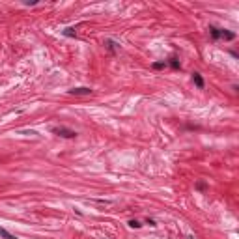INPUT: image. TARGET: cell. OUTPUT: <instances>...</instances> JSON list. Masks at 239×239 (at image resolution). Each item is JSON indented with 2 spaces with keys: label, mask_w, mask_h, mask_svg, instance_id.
Wrapping results in <instances>:
<instances>
[{
  "label": "cell",
  "mask_w": 239,
  "mask_h": 239,
  "mask_svg": "<svg viewBox=\"0 0 239 239\" xmlns=\"http://www.w3.org/2000/svg\"><path fill=\"white\" fill-rule=\"evenodd\" d=\"M209 34H211V39L213 41H219V39H235V32H230V30H224V28H217V26H209Z\"/></svg>",
  "instance_id": "1"
},
{
  "label": "cell",
  "mask_w": 239,
  "mask_h": 239,
  "mask_svg": "<svg viewBox=\"0 0 239 239\" xmlns=\"http://www.w3.org/2000/svg\"><path fill=\"white\" fill-rule=\"evenodd\" d=\"M52 133L58 135V137H64V138H75L77 137V131L73 129H67V127H52Z\"/></svg>",
  "instance_id": "2"
},
{
  "label": "cell",
  "mask_w": 239,
  "mask_h": 239,
  "mask_svg": "<svg viewBox=\"0 0 239 239\" xmlns=\"http://www.w3.org/2000/svg\"><path fill=\"white\" fill-rule=\"evenodd\" d=\"M92 88H88V86H80V88H73V90H69V94L71 95H92Z\"/></svg>",
  "instance_id": "3"
},
{
  "label": "cell",
  "mask_w": 239,
  "mask_h": 239,
  "mask_svg": "<svg viewBox=\"0 0 239 239\" xmlns=\"http://www.w3.org/2000/svg\"><path fill=\"white\" fill-rule=\"evenodd\" d=\"M192 82L200 88V90H204V86H206V82H204V78H202L200 73H192Z\"/></svg>",
  "instance_id": "4"
},
{
  "label": "cell",
  "mask_w": 239,
  "mask_h": 239,
  "mask_svg": "<svg viewBox=\"0 0 239 239\" xmlns=\"http://www.w3.org/2000/svg\"><path fill=\"white\" fill-rule=\"evenodd\" d=\"M105 45H106V49H108V51H112V52H116L118 49H120V45H118L116 41H112V39H108V41H106Z\"/></svg>",
  "instance_id": "5"
},
{
  "label": "cell",
  "mask_w": 239,
  "mask_h": 239,
  "mask_svg": "<svg viewBox=\"0 0 239 239\" xmlns=\"http://www.w3.org/2000/svg\"><path fill=\"white\" fill-rule=\"evenodd\" d=\"M166 66H168V64H166V60H161V62H153V64H151L153 69H165Z\"/></svg>",
  "instance_id": "6"
},
{
  "label": "cell",
  "mask_w": 239,
  "mask_h": 239,
  "mask_svg": "<svg viewBox=\"0 0 239 239\" xmlns=\"http://www.w3.org/2000/svg\"><path fill=\"white\" fill-rule=\"evenodd\" d=\"M0 235H2L4 239H15V235H11L6 228H2V226H0Z\"/></svg>",
  "instance_id": "7"
},
{
  "label": "cell",
  "mask_w": 239,
  "mask_h": 239,
  "mask_svg": "<svg viewBox=\"0 0 239 239\" xmlns=\"http://www.w3.org/2000/svg\"><path fill=\"white\" fill-rule=\"evenodd\" d=\"M166 64H168V66L170 67H174V69H179V60H176V58H172V60H170V62H166Z\"/></svg>",
  "instance_id": "8"
},
{
  "label": "cell",
  "mask_w": 239,
  "mask_h": 239,
  "mask_svg": "<svg viewBox=\"0 0 239 239\" xmlns=\"http://www.w3.org/2000/svg\"><path fill=\"white\" fill-rule=\"evenodd\" d=\"M127 224H129L131 228H140V226H142V222H140V220H137V219H131Z\"/></svg>",
  "instance_id": "9"
},
{
  "label": "cell",
  "mask_w": 239,
  "mask_h": 239,
  "mask_svg": "<svg viewBox=\"0 0 239 239\" xmlns=\"http://www.w3.org/2000/svg\"><path fill=\"white\" fill-rule=\"evenodd\" d=\"M146 222H148L149 226H157V224H155V220H153V219H146Z\"/></svg>",
  "instance_id": "10"
},
{
  "label": "cell",
  "mask_w": 239,
  "mask_h": 239,
  "mask_svg": "<svg viewBox=\"0 0 239 239\" xmlns=\"http://www.w3.org/2000/svg\"><path fill=\"white\" fill-rule=\"evenodd\" d=\"M187 239H194V237H187Z\"/></svg>",
  "instance_id": "11"
}]
</instances>
